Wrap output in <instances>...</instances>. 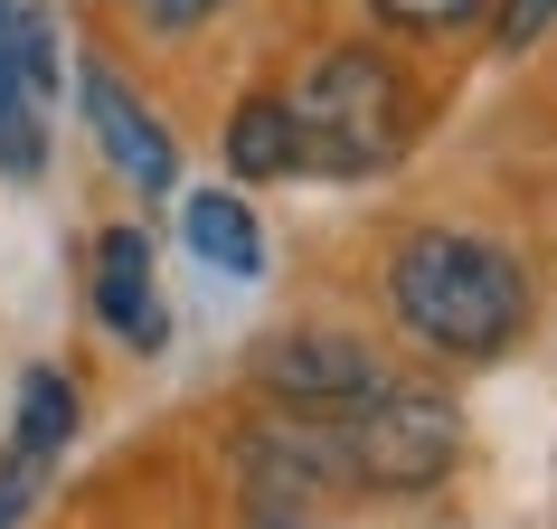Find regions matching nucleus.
I'll list each match as a JSON object with an SVG mask.
<instances>
[{"label":"nucleus","instance_id":"nucleus-9","mask_svg":"<svg viewBox=\"0 0 557 529\" xmlns=\"http://www.w3.org/2000/svg\"><path fill=\"white\" fill-rule=\"evenodd\" d=\"M180 236H189V256L218 264V274H264V227H256V208L236 199V189H189L180 199Z\"/></svg>","mask_w":557,"mask_h":529},{"label":"nucleus","instance_id":"nucleus-14","mask_svg":"<svg viewBox=\"0 0 557 529\" xmlns=\"http://www.w3.org/2000/svg\"><path fill=\"white\" fill-rule=\"evenodd\" d=\"M38 482H48V464H29V454H10V464H0V529L38 501Z\"/></svg>","mask_w":557,"mask_h":529},{"label":"nucleus","instance_id":"nucleus-4","mask_svg":"<svg viewBox=\"0 0 557 529\" xmlns=\"http://www.w3.org/2000/svg\"><path fill=\"white\" fill-rule=\"evenodd\" d=\"M379 379H387L379 350H369L359 331H322V322L274 331L256 350V387L274 407H350V397H369Z\"/></svg>","mask_w":557,"mask_h":529},{"label":"nucleus","instance_id":"nucleus-2","mask_svg":"<svg viewBox=\"0 0 557 529\" xmlns=\"http://www.w3.org/2000/svg\"><path fill=\"white\" fill-rule=\"evenodd\" d=\"M284 426H294L322 492L331 482H350V492H435L463 454V407L435 397V387H397V379H379L350 407H294Z\"/></svg>","mask_w":557,"mask_h":529},{"label":"nucleus","instance_id":"nucleus-8","mask_svg":"<svg viewBox=\"0 0 557 529\" xmlns=\"http://www.w3.org/2000/svg\"><path fill=\"white\" fill-rule=\"evenodd\" d=\"M38 171H48V95H38L10 0H0V180H38Z\"/></svg>","mask_w":557,"mask_h":529},{"label":"nucleus","instance_id":"nucleus-10","mask_svg":"<svg viewBox=\"0 0 557 529\" xmlns=\"http://www.w3.org/2000/svg\"><path fill=\"white\" fill-rule=\"evenodd\" d=\"M66 435H76V387H66V369H29L20 379V435H10V454L58 464Z\"/></svg>","mask_w":557,"mask_h":529},{"label":"nucleus","instance_id":"nucleus-12","mask_svg":"<svg viewBox=\"0 0 557 529\" xmlns=\"http://www.w3.org/2000/svg\"><path fill=\"white\" fill-rule=\"evenodd\" d=\"M557 29V0H492V48H539V38Z\"/></svg>","mask_w":557,"mask_h":529},{"label":"nucleus","instance_id":"nucleus-13","mask_svg":"<svg viewBox=\"0 0 557 529\" xmlns=\"http://www.w3.org/2000/svg\"><path fill=\"white\" fill-rule=\"evenodd\" d=\"M218 10H227V0H143V20H151L161 38H189V29H208Z\"/></svg>","mask_w":557,"mask_h":529},{"label":"nucleus","instance_id":"nucleus-6","mask_svg":"<svg viewBox=\"0 0 557 529\" xmlns=\"http://www.w3.org/2000/svg\"><path fill=\"white\" fill-rule=\"evenodd\" d=\"M95 322L114 331L123 350H161L171 341V312H161V284H151V236L143 227H104L95 236Z\"/></svg>","mask_w":557,"mask_h":529},{"label":"nucleus","instance_id":"nucleus-7","mask_svg":"<svg viewBox=\"0 0 557 529\" xmlns=\"http://www.w3.org/2000/svg\"><path fill=\"white\" fill-rule=\"evenodd\" d=\"M227 171L246 180V189H264V180H302V123H294V95H284V86L236 95V114H227Z\"/></svg>","mask_w":557,"mask_h":529},{"label":"nucleus","instance_id":"nucleus-1","mask_svg":"<svg viewBox=\"0 0 557 529\" xmlns=\"http://www.w3.org/2000/svg\"><path fill=\"white\" fill-rule=\"evenodd\" d=\"M387 312L435 359H500L529 331V274L472 227H416L387 246Z\"/></svg>","mask_w":557,"mask_h":529},{"label":"nucleus","instance_id":"nucleus-3","mask_svg":"<svg viewBox=\"0 0 557 529\" xmlns=\"http://www.w3.org/2000/svg\"><path fill=\"white\" fill-rule=\"evenodd\" d=\"M284 95H294V123H302V171H322V180H369L416 143L407 66L387 48H369V38L322 48Z\"/></svg>","mask_w":557,"mask_h":529},{"label":"nucleus","instance_id":"nucleus-5","mask_svg":"<svg viewBox=\"0 0 557 529\" xmlns=\"http://www.w3.org/2000/svg\"><path fill=\"white\" fill-rule=\"evenodd\" d=\"M76 104H86V133H95V151L114 161L123 189H143V199H171V189H180V143L161 133V114H151V104L123 86L104 58L76 66Z\"/></svg>","mask_w":557,"mask_h":529},{"label":"nucleus","instance_id":"nucleus-11","mask_svg":"<svg viewBox=\"0 0 557 529\" xmlns=\"http://www.w3.org/2000/svg\"><path fill=\"white\" fill-rule=\"evenodd\" d=\"M387 29H407V38H454V29H472L492 0H369Z\"/></svg>","mask_w":557,"mask_h":529}]
</instances>
